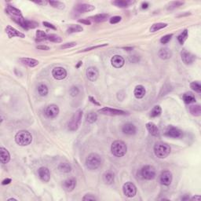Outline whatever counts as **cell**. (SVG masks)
I'll return each mask as SVG.
<instances>
[{
	"mask_svg": "<svg viewBox=\"0 0 201 201\" xmlns=\"http://www.w3.org/2000/svg\"><path fill=\"white\" fill-rule=\"evenodd\" d=\"M15 142L21 146H27L32 142V136L27 130H20L15 135Z\"/></svg>",
	"mask_w": 201,
	"mask_h": 201,
	"instance_id": "obj_1",
	"label": "cell"
},
{
	"mask_svg": "<svg viewBox=\"0 0 201 201\" xmlns=\"http://www.w3.org/2000/svg\"><path fill=\"white\" fill-rule=\"evenodd\" d=\"M171 152V147L166 143L158 142L154 146V153L160 159H164L168 157Z\"/></svg>",
	"mask_w": 201,
	"mask_h": 201,
	"instance_id": "obj_2",
	"label": "cell"
},
{
	"mask_svg": "<svg viewBox=\"0 0 201 201\" xmlns=\"http://www.w3.org/2000/svg\"><path fill=\"white\" fill-rule=\"evenodd\" d=\"M111 150H112V152L114 156H117V157H122L126 154L127 147H126V145L123 141L117 140L115 141L112 144Z\"/></svg>",
	"mask_w": 201,
	"mask_h": 201,
	"instance_id": "obj_3",
	"label": "cell"
},
{
	"mask_svg": "<svg viewBox=\"0 0 201 201\" xmlns=\"http://www.w3.org/2000/svg\"><path fill=\"white\" fill-rule=\"evenodd\" d=\"M83 117V111L79 109L77 110L73 116H72L71 120H69V123H68V128L69 130L71 131H75L78 130V128L80 126L81 123V120Z\"/></svg>",
	"mask_w": 201,
	"mask_h": 201,
	"instance_id": "obj_4",
	"label": "cell"
},
{
	"mask_svg": "<svg viewBox=\"0 0 201 201\" xmlns=\"http://www.w3.org/2000/svg\"><path fill=\"white\" fill-rule=\"evenodd\" d=\"M101 164V158L97 153H91L86 160V166L90 170H96Z\"/></svg>",
	"mask_w": 201,
	"mask_h": 201,
	"instance_id": "obj_5",
	"label": "cell"
},
{
	"mask_svg": "<svg viewBox=\"0 0 201 201\" xmlns=\"http://www.w3.org/2000/svg\"><path fill=\"white\" fill-rule=\"evenodd\" d=\"M141 175L144 179L152 180L156 177V169L150 165H146L143 167L141 171Z\"/></svg>",
	"mask_w": 201,
	"mask_h": 201,
	"instance_id": "obj_6",
	"label": "cell"
},
{
	"mask_svg": "<svg viewBox=\"0 0 201 201\" xmlns=\"http://www.w3.org/2000/svg\"><path fill=\"white\" fill-rule=\"evenodd\" d=\"M123 193L126 196L134 197L137 193V188L132 182L128 181V182H126L123 185Z\"/></svg>",
	"mask_w": 201,
	"mask_h": 201,
	"instance_id": "obj_7",
	"label": "cell"
},
{
	"mask_svg": "<svg viewBox=\"0 0 201 201\" xmlns=\"http://www.w3.org/2000/svg\"><path fill=\"white\" fill-rule=\"evenodd\" d=\"M98 113L104 115H109V116H123V115L126 114V113L124 111L120 110V109H111L109 107H105V108L101 109L100 110H98Z\"/></svg>",
	"mask_w": 201,
	"mask_h": 201,
	"instance_id": "obj_8",
	"label": "cell"
},
{
	"mask_svg": "<svg viewBox=\"0 0 201 201\" xmlns=\"http://www.w3.org/2000/svg\"><path fill=\"white\" fill-rule=\"evenodd\" d=\"M165 135L168 137H171V138H179L181 137H182L183 135V133L181 130H179L177 127H174V126H169L165 132Z\"/></svg>",
	"mask_w": 201,
	"mask_h": 201,
	"instance_id": "obj_9",
	"label": "cell"
},
{
	"mask_svg": "<svg viewBox=\"0 0 201 201\" xmlns=\"http://www.w3.org/2000/svg\"><path fill=\"white\" fill-rule=\"evenodd\" d=\"M52 75L57 80H62L67 76V72L64 68L56 67L52 71Z\"/></svg>",
	"mask_w": 201,
	"mask_h": 201,
	"instance_id": "obj_10",
	"label": "cell"
},
{
	"mask_svg": "<svg viewBox=\"0 0 201 201\" xmlns=\"http://www.w3.org/2000/svg\"><path fill=\"white\" fill-rule=\"evenodd\" d=\"M46 116L49 119H54L59 114V108L56 105H50L46 109Z\"/></svg>",
	"mask_w": 201,
	"mask_h": 201,
	"instance_id": "obj_11",
	"label": "cell"
},
{
	"mask_svg": "<svg viewBox=\"0 0 201 201\" xmlns=\"http://www.w3.org/2000/svg\"><path fill=\"white\" fill-rule=\"evenodd\" d=\"M181 60L185 65H191L196 60V57L190 52H188L186 49H183L181 53Z\"/></svg>",
	"mask_w": 201,
	"mask_h": 201,
	"instance_id": "obj_12",
	"label": "cell"
},
{
	"mask_svg": "<svg viewBox=\"0 0 201 201\" xmlns=\"http://www.w3.org/2000/svg\"><path fill=\"white\" fill-rule=\"evenodd\" d=\"M160 183L164 185H170L172 181V174L169 171H164L161 173L160 177Z\"/></svg>",
	"mask_w": 201,
	"mask_h": 201,
	"instance_id": "obj_13",
	"label": "cell"
},
{
	"mask_svg": "<svg viewBox=\"0 0 201 201\" xmlns=\"http://www.w3.org/2000/svg\"><path fill=\"white\" fill-rule=\"evenodd\" d=\"M38 174H39L40 179L44 182H48L50 179V172L48 168L42 167L38 171Z\"/></svg>",
	"mask_w": 201,
	"mask_h": 201,
	"instance_id": "obj_14",
	"label": "cell"
},
{
	"mask_svg": "<svg viewBox=\"0 0 201 201\" xmlns=\"http://www.w3.org/2000/svg\"><path fill=\"white\" fill-rule=\"evenodd\" d=\"M111 63H112V65H113V67L116 68V69H120L125 64L124 58L122 56L115 55L112 57Z\"/></svg>",
	"mask_w": 201,
	"mask_h": 201,
	"instance_id": "obj_15",
	"label": "cell"
},
{
	"mask_svg": "<svg viewBox=\"0 0 201 201\" xmlns=\"http://www.w3.org/2000/svg\"><path fill=\"white\" fill-rule=\"evenodd\" d=\"M99 75V72L95 67H89L87 70V76L91 82H94L97 79Z\"/></svg>",
	"mask_w": 201,
	"mask_h": 201,
	"instance_id": "obj_16",
	"label": "cell"
},
{
	"mask_svg": "<svg viewBox=\"0 0 201 201\" xmlns=\"http://www.w3.org/2000/svg\"><path fill=\"white\" fill-rule=\"evenodd\" d=\"M95 9V7L92 5L90 4H86V3H82V4H78L75 7V10L76 13H86V12H90L92 11Z\"/></svg>",
	"mask_w": 201,
	"mask_h": 201,
	"instance_id": "obj_17",
	"label": "cell"
},
{
	"mask_svg": "<svg viewBox=\"0 0 201 201\" xmlns=\"http://www.w3.org/2000/svg\"><path fill=\"white\" fill-rule=\"evenodd\" d=\"M6 32L8 35L9 38H13V37H19V38H24L25 36L24 34H23L22 32H19L17 29H15L14 28L11 27V26L8 25L6 28Z\"/></svg>",
	"mask_w": 201,
	"mask_h": 201,
	"instance_id": "obj_18",
	"label": "cell"
},
{
	"mask_svg": "<svg viewBox=\"0 0 201 201\" xmlns=\"http://www.w3.org/2000/svg\"><path fill=\"white\" fill-rule=\"evenodd\" d=\"M75 185H76V181L75 178L70 177L68 179L65 180L63 182V188L65 191L72 192L73 189H75Z\"/></svg>",
	"mask_w": 201,
	"mask_h": 201,
	"instance_id": "obj_19",
	"label": "cell"
},
{
	"mask_svg": "<svg viewBox=\"0 0 201 201\" xmlns=\"http://www.w3.org/2000/svg\"><path fill=\"white\" fill-rule=\"evenodd\" d=\"M146 128H147L148 131L149 132V134H151V135H152V136H160V130H159V128H158L156 125L155 124V123H146Z\"/></svg>",
	"mask_w": 201,
	"mask_h": 201,
	"instance_id": "obj_20",
	"label": "cell"
},
{
	"mask_svg": "<svg viewBox=\"0 0 201 201\" xmlns=\"http://www.w3.org/2000/svg\"><path fill=\"white\" fill-rule=\"evenodd\" d=\"M122 130L124 134H128V135H133V134H136L137 128L136 126L132 123H126L123 126Z\"/></svg>",
	"mask_w": 201,
	"mask_h": 201,
	"instance_id": "obj_21",
	"label": "cell"
},
{
	"mask_svg": "<svg viewBox=\"0 0 201 201\" xmlns=\"http://www.w3.org/2000/svg\"><path fill=\"white\" fill-rule=\"evenodd\" d=\"M145 88L142 85H138L135 89H134V97L138 99H142L143 98L145 95Z\"/></svg>",
	"mask_w": 201,
	"mask_h": 201,
	"instance_id": "obj_22",
	"label": "cell"
},
{
	"mask_svg": "<svg viewBox=\"0 0 201 201\" xmlns=\"http://www.w3.org/2000/svg\"><path fill=\"white\" fill-rule=\"evenodd\" d=\"M0 159L2 164H7L10 160V155L9 153L8 150L6 149L3 147L0 148Z\"/></svg>",
	"mask_w": 201,
	"mask_h": 201,
	"instance_id": "obj_23",
	"label": "cell"
},
{
	"mask_svg": "<svg viewBox=\"0 0 201 201\" xmlns=\"http://www.w3.org/2000/svg\"><path fill=\"white\" fill-rule=\"evenodd\" d=\"M20 61L21 62L23 65H27L28 67H35L36 65H39V61L36 59H33V58H28V57H23V58H21Z\"/></svg>",
	"mask_w": 201,
	"mask_h": 201,
	"instance_id": "obj_24",
	"label": "cell"
},
{
	"mask_svg": "<svg viewBox=\"0 0 201 201\" xmlns=\"http://www.w3.org/2000/svg\"><path fill=\"white\" fill-rule=\"evenodd\" d=\"M6 12L8 13L10 15L12 16V18H20V17H23L21 14V10H19L18 9L15 8L14 6H7L6 7Z\"/></svg>",
	"mask_w": 201,
	"mask_h": 201,
	"instance_id": "obj_25",
	"label": "cell"
},
{
	"mask_svg": "<svg viewBox=\"0 0 201 201\" xmlns=\"http://www.w3.org/2000/svg\"><path fill=\"white\" fill-rule=\"evenodd\" d=\"M158 56L163 60L169 59L172 56V52L171 50L168 48H163L159 51L158 53Z\"/></svg>",
	"mask_w": 201,
	"mask_h": 201,
	"instance_id": "obj_26",
	"label": "cell"
},
{
	"mask_svg": "<svg viewBox=\"0 0 201 201\" xmlns=\"http://www.w3.org/2000/svg\"><path fill=\"white\" fill-rule=\"evenodd\" d=\"M103 180H104L105 184H108V185L113 184V182H114L115 180L114 174H113L112 171L105 172V174L103 175Z\"/></svg>",
	"mask_w": 201,
	"mask_h": 201,
	"instance_id": "obj_27",
	"label": "cell"
},
{
	"mask_svg": "<svg viewBox=\"0 0 201 201\" xmlns=\"http://www.w3.org/2000/svg\"><path fill=\"white\" fill-rule=\"evenodd\" d=\"M184 102L185 104H192V103L196 102V97L195 96L192 94L191 92H187L184 94L182 96Z\"/></svg>",
	"mask_w": 201,
	"mask_h": 201,
	"instance_id": "obj_28",
	"label": "cell"
},
{
	"mask_svg": "<svg viewBox=\"0 0 201 201\" xmlns=\"http://www.w3.org/2000/svg\"><path fill=\"white\" fill-rule=\"evenodd\" d=\"M189 112L194 116H200L201 107L199 105H194L189 106Z\"/></svg>",
	"mask_w": 201,
	"mask_h": 201,
	"instance_id": "obj_29",
	"label": "cell"
},
{
	"mask_svg": "<svg viewBox=\"0 0 201 201\" xmlns=\"http://www.w3.org/2000/svg\"><path fill=\"white\" fill-rule=\"evenodd\" d=\"M112 3L116 6L120 7V8H126V7H128L132 3V2H130V1H123V0H116V1H113Z\"/></svg>",
	"mask_w": 201,
	"mask_h": 201,
	"instance_id": "obj_30",
	"label": "cell"
},
{
	"mask_svg": "<svg viewBox=\"0 0 201 201\" xmlns=\"http://www.w3.org/2000/svg\"><path fill=\"white\" fill-rule=\"evenodd\" d=\"M92 20L95 22H97V23H100V22L105 21L109 18V14H97V15H95V16L92 17Z\"/></svg>",
	"mask_w": 201,
	"mask_h": 201,
	"instance_id": "obj_31",
	"label": "cell"
},
{
	"mask_svg": "<svg viewBox=\"0 0 201 201\" xmlns=\"http://www.w3.org/2000/svg\"><path fill=\"white\" fill-rule=\"evenodd\" d=\"M168 26V24L166 23H156V24H152V27L150 28V32H156L159 30H161L163 28H166Z\"/></svg>",
	"mask_w": 201,
	"mask_h": 201,
	"instance_id": "obj_32",
	"label": "cell"
},
{
	"mask_svg": "<svg viewBox=\"0 0 201 201\" xmlns=\"http://www.w3.org/2000/svg\"><path fill=\"white\" fill-rule=\"evenodd\" d=\"M58 170L63 173H69L72 171V167L68 163H61L58 166Z\"/></svg>",
	"mask_w": 201,
	"mask_h": 201,
	"instance_id": "obj_33",
	"label": "cell"
},
{
	"mask_svg": "<svg viewBox=\"0 0 201 201\" xmlns=\"http://www.w3.org/2000/svg\"><path fill=\"white\" fill-rule=\"evenodd\" d=\"M162 113V109L160 105H156L152 108V109L151 110V113H150V116L152 117V118H155V117L160 116L161 115Z\"/></svg>",
	"mask_w": 201,
	"mask_h": 201,
	"instance_id": "obj_34",
	"label": "cell"
},
{
	"mask_svg": "<svg viewBox=\"0 0 201 201\" xmlns=\"http://www.w3.org/2000/svg\"><path fill=\"white\" fill-rule=\"evenodd\" d=\"M97 120V116L95 113L94 112H91L87 115V117H86V120L87 122L90 123H94V122H96Z\"/></svg>",
	"mask_w": 201,
	"mask_h": 201,
	"instance_id": "obj_35",
	"label": "cell"
},
{
	"mask_svg": "<svg viewBox=\"0 0 201 201\" xmlns=\"http://www.w3.org/2000/svg\"><path fill=\"white\" fill-rule=\"evenodd\" d=\"M83 28L80 25L78 24H72L69 28H68V32L69 33H74V32H80L83 31Z\"/></svg>",
	"mask_w": 201,
	"mask_h": 201,
	"instance_id": "obj_36",
	"label": "cell"
},
{
	"mask_svg": "<svg viewBox=\"0 0 201 201\" xmlns=\"http://www.w3.org/2000/svg\"><path fill=\"white\" fill-rule=\"evenodd\" d=\"M190 87L192 88V90L195 91V92L198 93V94H200L201 93V85L199 81L192 82V83H190Z\"/></svg>",
	"mask_w": 201,
	"mask_h": 201,
	"instance_id": "obj_37",
	"label": "cell"
},
{
	"mask_svg": "<svg viewBox=\"0 0 201 201\" xmlns=\"http://www.w3.org/2000/svg\"><path fill=\"white\" fill-rule=\"evenodd\" d=\"M187 38H188V30L185 29L180 34L179 36H177V40H178V42L180 43V44L182 45V44L185 42V40H187Z\"/></svg>",
	"mask_w": 201,
	"mask_h": 201,
	"instance_id": "obj_38",
	"label": "cell"
},
{
	"mask_svg": "<svg viewBox=\"0 0 201 201\" xmlns=\"http://www.w3.org/2000/svg\"><path fill=\"white\" fill-rule=\"evenodd\" d=\"M38 92L41 96H46L48 94V88L45 84H40L38 87Z\"/></svg>",
	"mask_w": 201,
	"mask_h": 201,
	"instance_id": "obj_39",
	"label": "cell"
},
{
	"mask_svg": "<svg viewBox=\"0 0 201 201\" xmlns=\"http://www.w3.org/2000/svg\"><path fill=\"white\" fill-rule=\"evenodd\" d=\"M36 40L37 41H43L47 40V35L41 30H38L36 32Z\"/></svg>",
	"mask_w": 201,
	"mask_h": 201,
	"instance_id": "obj_40",
	"label": "cell"
},
{
	"mask_svg": "<svg viewBox=\"0 0 201 201\" xmlns=\"http://www.w3.org/2000/svg\"><path fill=\"white\" fill-rule=\"evenodd\" d=\"M47 40L53 43H61L62 40L60 36L54 35V34H50V35H47Z\"/></svg>",
	"mask_w": 201,
	"mask_h": 201,
	"instance_id": "obj_41",
	"label": "cell"
},
{
	"mask_svg": "<svg viewBox=\"0 0 201 201\" xmlns=\"http://www.w3.org/2000/svg\"><path fill=\"white\" fill-rule=\"evenodd\" d=\"M49 3L53 6V8H57V9H62L65 8V4L63 2H61L59 1H49Z\"/></svg>",
	"mask_w": 201,
	"mask_h": 201,
	"instance_id": "obj_42",
	"label": "cell"
},
{
	"mask_svg": "<svg viewBox=\"0 0 201 201\" xmlns=\"http://www.w3.org/2000/svg\"><path fill=\"white\" fill-rule=\"evenodd\" d=\"M172 36H173V34H169V35H166V36H163L160 40V43L162 44H167L171 40Z\"/></svg>",
	"mask_w": 201,
	"mask_h": 201,
	"instance_id": "obj_43",
	"label": "cell"
},
{
	"mask_svg": "<svg viewBox=\"0 0 201 201\" xmlns=\"http://www.w3.org/2000/svg\"><path fill=\"white\" fill-rule=\"evenodd\" d=\"M79 88L76 87H72L69 90V94H70V95H71L72 97H75L79 94Z\"/></svg>",
	"mask_w": 201,
	"mask_h": 201,
	"instance_id": "obj_44",
	"label": "cell"
},
{
	"mask_svg": "<svg viewBox=\"0 0 201 201\" xmlns=\"http://www.w3.org/2000/svg\"><path fill=\"white\" fill-rule=\"evenodd\" d=\"M75 46H76V43L72 42V43H68L63 44V45L61 46V49H69V48L74 47Z\"/></svg>",
	"mask_w": 201,
	"mask_h": 201,
	"instance_id": "obj_45",
	"label": "cell"
},
{
	"mask_svg": "<svg viewBox=\"0 0 201 201\" xmlns=\"http://www.w3.org/2000/svg\"><path fill=\"white\" fill-rule=\"evenodd\" d=\"M108 46V44L105 43V44H101V45L94 46H91V47H89V48H87V49H83V50H82V52H87V51H90V50H92V49H97V48L103 47V46Z\"/></svg>",
	"mask_w": 201,
	"mask_h": 201,
	"instance_id": "obj_46",
	"label": "cell"
},
{
	"mask_svg": "<svg viewBox=\"0 0 201 201\" xmlns=\"http://www.w3.org/2000/svg\"><path fill=\"white\" fill-rule=\"evenodd\" d=\"M184 2H171V4H170L169 6V9L170 10H172V9H174L176 8V7H178V6H181V5L183 4Z\"/></svg>",
	"mask_w": 201,
	"mask_h": 201,
	"instance_id": "obj_47",
	"label": "cell"
},
{
	"mask_svg": "<svg viewBox=\"0 0 201 201\" xmlns=\"http://www.w3.org/2000/svg\"><path fill=\"white\" fill-rule=\"evenodd\" d=\"M120 21H121V17L119 16L113 17V18L109 19V22H110L111 24H117V23H119Z\"/></svg>",
	"mask_w": 201,
	"mask_h": 201,
	"instance_id": "obj_48",
	"label": "cell"
},
{
	"mask_svg": "<svg viewBox=\"0 0 201 201\" xmlns=\"http://www.w3.org/2000/svg\"><path fill=\"white\" fill-rule=\"evenodd\" d=\"M83 200L86 201V200H97V199L95 198L94 196H93L91 195H86L83 198Z\"/></svg>",
	"mask_w": 201,
	"mask_h": 201,
	"instance_id": "obj_49",
	"label": "cell"
},
{
	"mask_svg": "<svg viewBox=\"0 0 201 201\" xmlns=\"http://www.w3.org/2000/svg\"><path fill=\"white\" fill-rule=\"evenodd\" d=\"M43 24L44 26H46V27H47V28H52V29H53V30H56L55 27H54V26H53L52 24L49 23V22L44 21L43 23Z\"/></svg>",
	"mask_w": 201,
	"mask_h": 201,
	"instance_id": "obj_50",
	"label": "cell"
},
{
	"mask_svg": "<svg viewBox=\"0 0 201 201\" xmlns=\"http://www.w3.org/2000/svg\"><path fill=\"white\" fill-rule=\"evenodd\" d=\"M79 22L84 24H91V21L88 20V19H82V20H79Z\"/></svg>",
	"mask_w": 201,
	"mask_h": 201,
	"instance_id": "obj_51",
	"label": "cell"
},
{
	"mask_svg": "<svg viewBox=\"0 0 201 201\" xmlns=\"http://www.w3.org/2000/svg\"><path fill=\"white\" fill-rule=\"evenodd\" d=\"M37 49H44V50H48V49H49L48 46H44V45H40V46H37Z\"/></svg>",
	"mask_w": 201,
	"mask_h": 201,
	"instance_id": "obj_52",
	"label": "cell"
},
{
	"mask_svg": "<svg viewBox=\"0 0 201 201\" xmlns=\"http://www.w3.org/2000/svg\"><path fill=\"white\" fill-rule=\"evenodd\" d=\"M10 182H11V179H10V178H6V179H4L2 181V184L3 185H8V184H10Z\"/></svg>",
	"mask_w": 201,
	"mask_h": 201,
	"instance_id": "obj_53",
	"label": "cell"
},
{
	"mask_svg": "<svg viewBox=\"0 0 201 201\" xmlns=\"http://www.w3.org/2000/svg\"><path fill=\"white\" fill-rule=\"evenodd\" d=\"M90 101H91V102L92 103H94V104H95V105H101V104L99 102H97V101L96 100H95L94 98V97H90Z\"/></svg>",
	"mask_w": 201,
	"mask_h": 201,
	"instance_id": "obj_54",
	"label": "cell"
},
{
	"mask_svg": "<svg viewBox=\"0 0 201 201\" xmlns=\"http://www.w3.org/2000/svg\"><path fill=\"white\" fill-rule=\"evenodd\" d=\"M148 7V2H143L142 5V9H147Z\"/></svg>",
	"mask_w": 201,
	"mask_h": 201,
	"instance_id": "obj_55",
	"label": "cell"
},
{
	"mask_svg": "<svg viewBox=\"0 0 201 201\" xmlns=\"http://www.w3.org/2000/svg\"><path fill=\"white\" fill-rule=\"evenodd\" d=\"M191 199H193V200H197V201H199V200H200V196H196L193 197V198H192Z\"/></svg>",
	"mask_w": 201,
	"mask_h": 201,
	"instance_id": "obj_56",
	"label": "cell"
},
{
	"mask_svg": "<svg viewBox=\"0 0 201 201\" xmlns=\"http://www.w3.org/2000/svg\"><path fill=\"white\" fill-rule=\"evenodd\" d=\"M36 3H37V4H46V2H45V1H42V2H35Z\"/></svg>",
	"mask_w": 201,
	"mask_h": 201,
	"instance_id": "obj_57",
	"label": "cell"
},
{
	"mask_svg": "<svg viewBox=\"0 0 201 201\" xmlns=\"http://www.w3.org/2000/svg\"><path fill=\"white\" fill-rule=\"evenodd\" d=\"M82 64H83V62H82V61H79V63H78V65H77L76 66H75V67H76L77 69H79V66H80V65H82Z\"/></svg>",
	"mask_w": 201,
	"mask_h": 201,
	"instance_id": "obj_58",
	"label": "cell"
},
{
	"mask_svg": "<svg viewBox=\"0 0 201 201\" xmlns=\"http://www.w3.org/2000/svg\"><path fill=\"white\" fill-rule=\"evenodd\" d=\"M124 49H127V50H128V51H130V50H132L133 48H132V47H125Z\"/></svg>",
	"mask_w": 201,
	"mask_h": 201,
	"instance_id": "obj_59",
	"label": "cell"
},
{
	"mask_svg": "<svg viewBox=\"0 0 201 201\" xmlns=\"http://www.w3.org/2000/svg\"><path fill=\"white\" fill-rule=\"evenodd\" d=\"M11 200L17 201V199H14V198H10V199H8V201H11Z\"/></svg>",
	"mask_w": 201,
	"mask_h": 201,
	"instance_id": "obj_60",
	"label": "cell"
}]
</instances>
